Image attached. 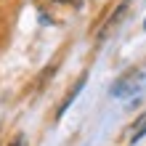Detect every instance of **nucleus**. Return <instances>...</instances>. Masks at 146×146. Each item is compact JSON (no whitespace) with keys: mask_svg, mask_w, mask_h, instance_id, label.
I'll return each instance as SVG.
<instances>
[{"mask_svg":"<svg viewBox=\"0 0 146 146\" xmlns=\"http://www.w3.org/2000/svg\"><path fill=\"white\" fill-rule=\"evenodd\" d=\"M141 82H143V74L141 72H133V74H127L125 80H119L114 88H111V93H114V96H127V93H133L135 85H141Z\"/></svg>","mask_w":146,"mask_h":146,"instance_id":"1","label":"nucleus"},{"mask_svg":"<svg viewBox=\"0 0 146 146\" xmlns=\"http://www.w3.org/2000/svg\"><path fill=\"white\" fill-rule=\"evenodd\" d=\"M82 85H85V77H80V80H77V85H74V88L69 90V96H66V98H64V104H61V106H58V114H56V117H61V114H64V111H66V109H69V104H72V101L77 98V93H80V90H82Z\"/></svg>","mask_w":146,"mask_h":146,"instance_id":"2","label":"nucleus"},{"mask_svg":"<svg viewBox=\"0 0 146 146\" xmlns=\"http://www.w3.org/2000/svg\"><path fill=\"white\" fill-rule=\"evenodd\" d=\"M143 135H146V114H143V117L138 119V125H135V127H133V138H130V141L135 143V141H141V138H143Z\"/></svg>","mask_w":146,"mask_h":146,"instance_id":"3","label":"nucleus"},{"mask_svg":"<svg viewBox=\"0 0 146 146\" xmlns=\"http://www.w3.org/2000/svg\"><path fill=\"white\" fill-rule=\"evenodd\" d=\"M8 146H24V135H16V138L8 143Z\"/></svg>","mask_w":146,"mask_h":146,"instance_id":"4","label":"nucleus"},{"mask_svg":"<svg viewBox=\"0 0 146 146\" xmlns=\"http://www.w3.org/2000/svg\"><path fill=\"white\" fill-rule=\"evenodd\" d=\"M143 29H146V21H143Z\"/></svg>","mask_w":146,"mask_h":146,"instance_id":"5","label":"nucleus"}]
</instances>
